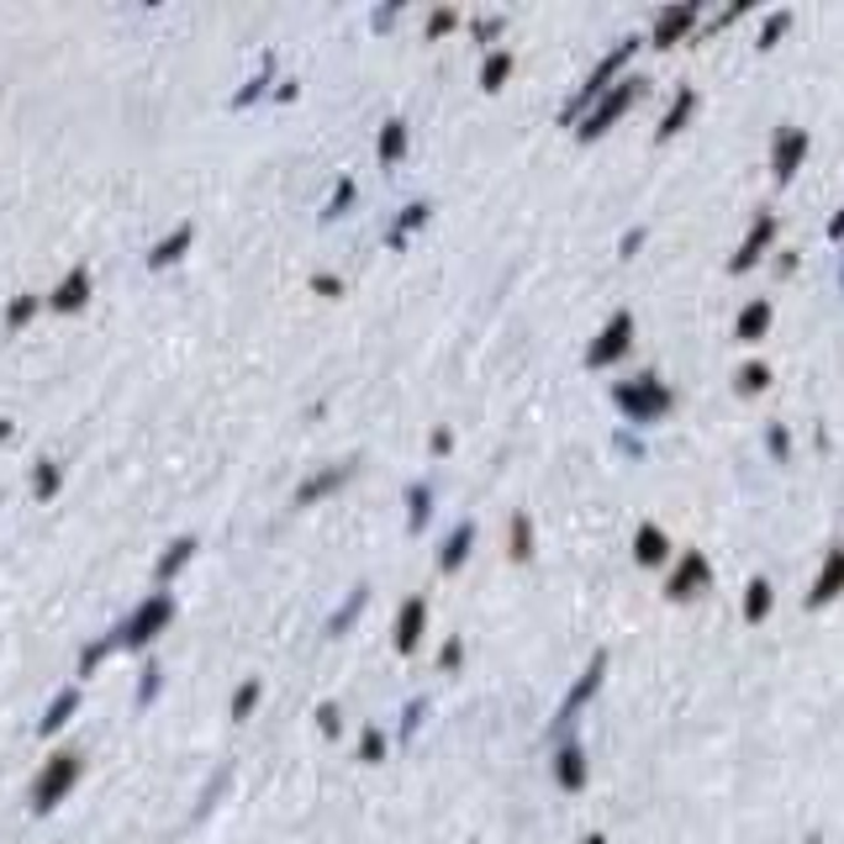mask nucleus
<instances>
[{"instance_id": "f257e3e1", "label": "nucleus", "mask_w": 844, "mask_h": 844, "mask_svg": "<svg viewBox=\"0 0 844 844\" xmlns=\"http://www.w3.org/2000/svg\"><path fill=\"white\" fill-rule=\"evenodd\" d=\"M617 406L644 423V417H660V412L671 406V391H665L660 380H634V386H617Z\"/></svg>"}, {"instance_id": "f03ea898", "label": "nucleus", "mask_w": 844, "mask_h": 844, "mask_svg": "<svg viewBox=\"0 0 844 844\" xmlns=\"http://www.w3.org/2000/svg\"><path fill=\"white\" fill-rule=\"evenodd\" d=\"M634 96H639V85H634V79H623L617 90H608V96L597 101V111L586 117V127H580V137H602V133L612 127V122H617V117H623V111L634 106Z\"/></svg>"}, {"instance_id": "7ed1b4c3", "label": "nucleus", "mask_w": 844, "mask_h": 844, "mask_svg": "<svg viewBox=\"0 0 844 844\" xmlns=\"http://www.w3.org/2000/svg\"><path fill=\"white\" fill-rule=\"evenodd\" d=\"M628 338H634V317H628V311H617L608 328H602V338L591 343V354H586V359H591V365H612V359L628 348Z\"/></svg>"}, {"instance_id": "20e7f679", "label": "nucleus", "mask_w": 844, "mask_h": 844, "mask_svg": "<svg viewBox=\"0 0 844 844\" xmlns=\"http://www.w3.org/2000/svg\"><path fill=\"white\" fill-rule=\"evenodd\" d=\"M803 154H808V133L803 127H786L776 137V154H771V169H776V180H792L797 164H803Z\"/></svg>"}, {"instance_id": "39448f33", "label": "nucleus", "mask_w": 844, "mask_h": 844, "mask_svg": "<svg viewBox=\"0 0 844 844\" xmlns=\"http://www.w3.org/2000/svg\"><path fill=\"white\" fill-rule=\"evenodd\" d=\"M697 586H708V560L692 549V554L675 565V575H671V586H665V591H671L675 602H686V597H697Z\"/></svg>"}, {"instance_id": "423d86ee", "label": "nucleus", "mask_w": 844, "mask_h": 844, "mask_svg": "<svg viewBox=\"0 0 844 844\" xmlns=\"http://www.w3.org/2000/svg\"><path fill=\"white\" fill-rule=\"evenodd\" d=\"M840 591H844V543L834 549V554H829V565L818 571L808 602H812V608H823V602H829V597H840Z\"/></svg>"}, {"instance_id": "0eeeda50", "label": "nucleus", "mask_w": 844, "mask_h": 844, "mask_svg": "<svg viewBox=\"0 0 844 844\" xmlns=\"http://www.w3.org/2000/svg\"><path fill=\"white\" fill-rule=\"evenodd\" d=\"M628 53H634V42H617V48H612V53H608V59L597 64V74H591V79L580 85V101H591V96H602V90H608V79H612V74H617V69L628 64Z\"/></svg>"}, {"instance_id": "6e6552de", "label": "nucleus", "mask_w": 844, "mask_h": 844, "mask_svg": "<svg viewBox=\"0 0 844 844\" xmlns=\"http://www.w3.org/2000/svg\"><path fill=\"white\" fill-rule=\"evenodd\" d=\"M74 771H79V766H74V755H64V760H59V771L48 766V771H42V781H37V808H48V803L64 792L69 781H74Z\"/></svg>"}, {"instance_id": "1a4fd4ad", "label": "nucleus", "mask_w": 844, "mask_h": 844, "mask_svg": "<svg viewBox=\"0 0 844 844\" xmlns=\"http://www.w3.org/2000/svg\"><path fill=\"white\" fill-rule=\"evenodd\" d=\"M771 233H776V222H771V217H760V222L749 228V237H744V248L734 254V265H729V270H749V265L760 259V248L771 243Z\"/></svg>"}, {"instance_id": "9d476101", "label": "nucleus", "mask_w": 844, "mask_h": 844, "mask_svg": "<svg viewBox=\"0 0 844 844\" xmlns=\"http://www.w3.org/2000/svg\"><path fill=\"white\" fill-rule=\"evenodd\" d=\"M692 22H697V5H671V11L655 22V42H660V48H665V42H675V37L686 33Z\"/></svg>"}, {"instance_id": "9b49d317", "label": "nucleus", "mask_w": 844, "mask_h": 844, "mask_svg": "<svg viewBox=\"0 0 844 844\" xmlns=\"http://www.w3.org/2000/svg\"><path fill=\"white\" fill-rule=\"evenodd\" d=\"M602 671H608V660L597 655V660H591V671L580 675V686L571 692V702H565V712H560V723H565V718H575V708H580V702H586V697H591V692L602 686Z\"/></svg>"}, {"instance_id": "f8f14e48", "label": "nucleus", "mask_w": 844, "mask_h": 844, "mask_svg": "<svg viewBox=\"0 0 844 844\" xmlns=\"http://www.w3.org/2000/svg\"><path fill=\"white\" fill-rule=\"evenodd\" d=\"M634 554H639V565H660V560H665V534H660L655 523H644L639 539H634Z\"/></svg>"}, {"instance_id": "ddd939ff", "label": "nucleus", "mask_w": 844, "mask_h": 844, "mask_svg": "<svg viewBox=\"0 0 844 844\" xmlns=\"http://www.w3.org/2000/svg\"><path fill=\"white\" fill-rule=\"evenodd\" d=\"M766 328H771V306L766 302H749L739 317V338L744 343H755V338H766Z\"/></svg>"}, {"instance_id": "4468645a", "label": "nucleus", "mask_w": 844, "mask_h": 844, "mask_svg": "<svg viewBox=\"0 0 844 844\" xmlns=\"http://www.w3.org/2000/svg\"><path fill=\"white\" fill-rule=\"evenodd\" d=\"M423 602H406L402 608V628H396V644H402V649H412V644L423 639Z\"/></svg>"}, {"instance_id": "2eb2a0df", "label": "nucleus", "mask_w": 844, "mask_h": 844, "mask_svg": "<svg viewBox=\"0 0 844 844\" xmlns=\"http://www.w3.org/2000/svg\"><path fill=\"white\" fill-rule=\"evenodd\" d=\"M766 612H771V586H766V580H749V597H744V617H749V623H760Z\"/></svg>"}, {"instance_id": "dca6fc26", "label": "nucleus", "mask_w": 844, "mask_h": 844, "mask_svg": "<svg viewBox=\"0 0 844 844\" xmlns=\"http://www.w3.org/2000/svg\"><path fill=\"white\" fill-rule=\"evenodd\" d=\"M692 106H697V96H692V90H681V96H675V106H671V117L660 122V137H671L675 127H681V122L692 117Z\"/></svg>"}, {"instance_id": "f3484780", "label": "nucleus", "mask_w": 844, "mask_h": 844, "mask_svg": "<svg viewBox=\"0 0 844 844\" xmlns=\"http://www.w3.org/2000/svg\"><path fill=\"white\" fill-rule=\"evenodd\" d=\"M586 766H580V749H560V786H580Z\"/></svg>"}, {"instance_id": "a211bd4d", "label": "nucleus", "mask_w": 844, "mask_h": 844, "mask_svg": "<svg viewBox=\"0 0 844 844\" xmlns=\"http://www.w3.org/2000/svg\"><path fill=\"white\" fill-rule=\"evenodd\" d=\"M159 617H169V602H164V597H159L154 608L143 612V617H133V634H127V639H148V628H154Z\"/></svg>"}, {"instance_id": "6ab92c4d", "label": "nucleus", "mask_w": 844, "mask_h": 844, "mask_svg": "<svg viewBox=\"0 0 844 844\" xmlns=\"http://www.w3.org/2000/svg\"><path fill=\"white\" fill-rule=\"evenodd\" d=\"M465 549H470V523H465V528L449 539V549H443V571H454V565L465 560Z\"/></svg>"}, {"instance_id": "aec40b11", "label": "nucleus", "mask_w": 844, "mask_h": 844, "mask_svg": "<svg viewBox=\"0 0 844 844\" xmlns=\"http://www.w3.org/2000/svg\"><path fill=\"white\" fill-rule=\"evenodd\" d=\"M402 143H406V127H402V122H391V127L380 133V159H396V154H402Z\"/></svg>"}, {"instance_id": "412c9836", "label": "nucleus", "mask_w": 844, "mask_h": 844, "mask_svg": "<svg viewBox=\"0 0 844 844\" xmlns=\"http://www.w3.org/2000/svg\"><path fill=\"white\" fill-rule=\"evenodd\" d=\"M792 27V11H776L771 22H766V33H760V48H776V37Z\"/></svg>"}, {"instance_id": "4be33fe9", "label": "nucleus", "mask_w": 844, "mask_h": 844, "mask_svg": "<svg viewBox=\"0 0 844 844\" xmlns=\"http://www.w3.org/2000/svg\"><path fill=\"white\" fill-rule=\"evenodd\" d=\"M506 69H512V59H506V53H497V59H486V74H480V79H486V90H497V85H502V79H506Z\"/></svg>"}, {"instance_id": "5701e85b", "label": "nucleus", "mask_w": 844, "mask_h": 844, "mask_svg": "<svg viewBox=\"0 0 844 844\" xmlns=\"http://www.w3.org/2000/svg\"><path fill=\"white\" fill-rule=\"evenodd\" d=\"M766 380H771V370H766V365H749V370L739 375L744 391H766Z\"/></svg>"}, {"instance_id": "b1692460", "label": "nucleus", "mask_w": 844, "mask_h": 844, "mask_svg": "<svg viewBox=\"0 0 844 844\" xmlns=\"http://www.w3.org/2000/svg\"><path fill=\"white\" fill-rule=\"evenodd\" d=\"M512 554H517V560H528V517H517V523H512Z\"/></svg>"}, {"instance_id": "393cba45", "label": "nucleus", "mask_w": 844, "mask_h": 844, "mask_svg": "<svg viewBox=\"0 0 844 844\" xmlns=\"http://www.w3.org/2000/svg\"><path fill=\"white\" fill-rule=\"evenodd\" d=\"M79 291H85V274H74L64 291H59V306H79Z\"/></svg>"}, {"instance_id": "a878e982", "label": "nucleus", "mask_w": 844, "mask_h": 844, "mask_svg": "<svg viewBox=\"0 0 844 844\" xmlns=\"http://www.w3.org/2000/svg\"><path fill=\"white\" fill-rule=\"evenodd\" d=\"M423 517H428V491L417 486V491H412V523H423Z\"/></svg>"}, {"instance_id": "bb28decb", "label": "nucleus", "mask_w": 844, "mask_h": 844, "mask_svg": "<svg viewBox=\"0 0 844 844\" xmlns=\"http://www.w3.org/2000/svg\"><path fill=\"white\" fill-rule=\"evenodd\" d=\"M829 237H844V211L834 217V222H829Z\"/></svg>"}, {"instance_id": "cd10ccee", "label": "nucleus", "mask_w": 844, "mask_h": 844, "mask_svg": "<svg viewBox=\"0 0 844 844\" xmlns=\"http://www.w3.org/2000/svg\"><path fill=\"white\" fill-rule=\"evenodd\" d=\"M586 844H608V840H597V834H591V840H586Z\"/></svg>"}, {"instance_id": "c85d7f7f", "label": "nucleus", "mask_w": 844, "mask_h": 844, "mask_svg": "<svg viewBox=\"0 0 844 844\" xmlns=\"http://www.w3.org/2000/svg\"><path fill=\"white\" fill-rule=\"evenodd\" d=\"M808 844H818V840H808Z\"/></svg>"}]
</instances>
